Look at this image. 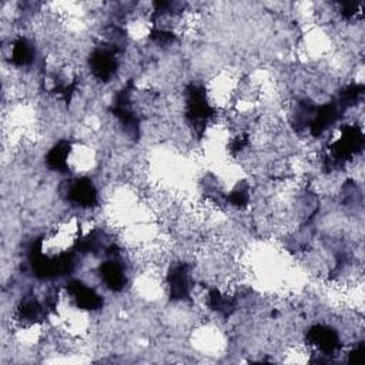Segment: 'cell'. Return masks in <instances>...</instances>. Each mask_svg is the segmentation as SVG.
I'll return each instance as SVG.
<instances>
[{"instance_id": "obj_1", "label": "cell", "mask_w": 365, "mask_h": 365, "mask_svg": "<svg viewBox=\"0 0 365 365\" xmlns=\"http://www.w3.org/2000/svg\"><path fill=\"white\" fill-rule=\"evenodd\" d=\"M68 298L76 308L83 311H97L103 307V298L88 285L78 279H73L67 284Z\"/></svg>"}, {"instance_id": "obj_2", "label": "cell", "mask_w": 365, "mask_h": 365, "mask_svg": "<svg viewBox=\"0 0 365 365\" xmlns=\"http://www.w3.org/2000/svg\"><path fill=\"white\" fill-rule=\"evenodd\" d=\"M67 200L81 208H91L97 202V190L91 180L78 178L68 185Z\"/></svg>"}, {"instance_id": "obj_3", "label": "cell", "mask_w": 365, "mask_h": 365, "mask_svg": "<svg viewBox=\"0 0 365 365\" xmlns=\"http://www.w3.org/2000/svg\"><path fill=\"white\" fill-rule=\"evenodd\" d=\"M98 274L101 277V281L104 282L106 288H108L113 292H118L124 289L127 277H125V269L123 264L117 259H108L103 262L98 268Z\"/></svg>"}]
</instances>
